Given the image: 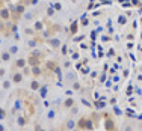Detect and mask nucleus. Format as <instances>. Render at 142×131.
<instances>
[{"label":"nucleus","instance_id":"nucleus-1","mask_svg":"<svg viewBox=\"0 0 142 131\" xmlns=\"http://www.w3.org/2000/svg\"><path fill=\"white\" fill-rule=\"evenodd\" d=\"M101 118L104 119V130L106 131H117V124H115V121L109 116V115H101Z\"/></svg>","mask_w":142,"mask_h":131},{"label":"nucleus","instance_id":"nucleus-2","mask_svg":"<svg viewBox=\"0 0 142 131\" xmlns=\"http://www.w3.org/2000/svg\"><path fill=\"white\" fill-rule=\"evenodd\" d=\"M27 65H29L30 68H32V66H38V65H41V59L32 53V54L27 57Z\"/></svg>","mask_w":142,"mask_h":131},{"label":"nucleus","instance_id":"nucleus-3","mask_svg":"<svg viewBox=\"0 0 142 131\" xmlns=\"http://www.w3.org/2000/svg\"><path fill=\"white\" fill-rule=\"evenodd\" d=\"M9 18H11L9 9H8V8H2V9H0V20H2V21H8Z\"/></svg>","mask_w":142,"mask_h":131},{"label":"nucleus","instance_id":"nucleus-4","mask_svg":"<svg viewBox=\"0 0 142 131\" xmlns=\"http://www.w3.org/2000/svg\"><path fill=\"white\" fill-rule=\"evenodd\" d=\"M88 121H89V118H88V116H82L80 119L77 121V128H79V130H86Z\"/></svg>","mask_w":142,"mask_h":131},{"label":"nucleus","instance_id":"nucleus-5","mask_svg":"<svg viewBox=\"0 0 142 131\" xmlns=\"http://www.w3.org/2000/svg\"><path fill=\"white\" fill-rule=\"evenodd\" d=\"M23 81V74L21 72H14L12 74V83L14 84H20Z\"/></svg>","mask_w":142,"mask_h":131},{"label":"nucleus","instance_id":"nucleus-6","mask_svg":"<svg viewBox=\"0 0 142 131\" xmlns=\"http://www.w3.org/2000/svg\"><path fill=\"white\" fill-rule=\"evenodd\" d=\"M42 74V69H41V66L38 65V66H32V71H30V75H33V77H39Z\"/></svg>","mask_w":142,"mask_h":131},{"label":"nucleus","instance_id":"nucleus-7","mask_svg":"<svg viewBox=\"0 0 142 131\" xmlns=\"http://www.w3.org/2000/svg\"><path fill=\"white\" fill-rule=\"evenodd\" d=\"M64 107H65V109L74 107V100H73V98H67V100L64 101Z\"/></svg>","mask_w":142,"mask_h":131},{"label":"nucleus","instance_id":"nucleus-8","mask_svg":"<svg viewBox=\"0 0 142 131\" xmlns=\"http://www.w3.org/2000/svg\"><path fill=\"white\" fill-rule=\"evenodd\" d=\"M26 65H27V60L24 59H18L15 62V68H26Z\"/></svg>","mask_w":142,"mask_h":131},{"label":"nucleus","instance_id":"nucleus-9","mask_svg":"<svg viewBox=\"0 0 142 131\" xmlns=\"http://www.w3.org/2000/svg\"><path fill=\"white\" fill-rule=\"evenodd\" d=\"M0 57H2L3 62H9V60H11V53H9V51H3Z\"/></svg>","mask_w":142,"mask_h":131},{"label":"nucleus","instance_id":"nucleus-10","mask_svg":"<svg viewBox=\"0 0 142 131\" xmlns=\"http://www.w3.org/2000/svg\"><path fill=\"white\" fill-rule=\"evenodd\" d=\"M17 124H18L20 127H24L26 124H27V118H24V116H18V119H17Z\"/></svg>","mask_w":142,"mask_h":131},{"label":"nucleus","instance_id":"nucleus-11","mask_svg":"<svg viewBox=\"0 0 142 131\" xmlns=\"http://www.w3.org/2000/svg\"><path fill=\"white\" fill-rule=\"evenodd\" d=\"M39 87H41V86H39V83H38L36 80H33V81L30 83V89H32V91H38Z\"/></svg>","mask_w":142,"mask_h":131},{"label":"nucleus","instance_id":"nucleus-12","mask_svg":"<svg viewBox=\"0 0 142 131\" xmlns=\"http://www.w3.org/2000/svg\"><path fill=\"white\" fill-rule=\"evenodd\" d=\"M77 27H79V21H74L73 24H71V29L70 30H71V33H73V35L77 33Z\"/></svg>","mask_w":142,"mask_h":131},{"label":"nucleus","instance_id":"nucleus-13","mask_svg":"<svg viewBox=\"0 0 142 131\" xmlns=\"http://www.w3.org/2000/svg\"><path fill=\"white\" fill-rule=\"evenodd\" d=\"M50 44H51L53 47H59V45H60V42H59L58 39H50Z\"/></svg>","mask_w":142,"mask_h":131},{"label":"nucleus","instance_id":"nucleus-14","mask_svg":"<svg viewBox=\"0 0 142 131\" xmlns=\"http://www.w3.org/2000/svg\"><path fill=\"white\" fill-rule=\"evenodd\" d=\"M35 29H36V30H41V29H42V23H41V21H36V23H35Z\"/></svg>","mask_w":142,"mask_h":131},{"label":"nucleus","instance_id":"nucleus-15","mask_svg":"<svg viewBox=\"0 0 142 131\" xmlns=\"http://www.w3.org/2000/svg\"><path fill=\"white\" fill-rule=\"evenodd\" d=\"M3 87H5V89H9V87H11V81L9 80H5L3 81Z\"/></svg>","mask_w":142,"mask_h":131},{"label":"nucleus","instance_id":"nucleus-16","mask_svg":"<svg viewBox=\"0 0 142 131\" xmlns=\"http://www.w3.org/2000/svg\"><path fill=\"white\" fill-rule=\"evenodd\" d=\"M73 127H74V122H73V121H68V122H67V128H68V130H71Z\"/></svg>","mask_w":142,"mask_h":131},{"label":"nucleus","instance_id":"nucleus-17","mask_svg":"<svg viewBox=\"0 0 142 131\" xmlns=\"http://www.w3.org/2000/svg\"><path fill=\"white\" fill-rule=\"evenodd\" d=\"M5 116H6L5 110H3V109H0V119H5Z\"/></svg>","mask_w":142,"mask_h":131},{"label":"nucleus","instance_id":"nucleus-18","mask_svg":"<svg viewBox=\"0 0 142 131\" xmlns=\"http://www.w3.org/2000/svg\"><path fill=\"white\" fill-rule=\"evenodd\" d=\"M55 9H56V11H60V9H62L60 3H55Z\"/></svg>","mask_w":142,"mask_h":131},{"label":"nucleus","instance_id":"nucleus-19","mask_svg":"<svg viewBox=\"0 0 142 131\" xmlns=\"http://www.w3.org/2000/svg\"><path fill=\"white\" fill-rule=\"evenodd\" d=\"M9 53H11V54L17 53V47H11V50H9Z\"/></svg>","mask_w":142,"mask_h":131},{"label":"nucleus","instance_id":"nucleus-20","mask_svg":"<svg viewBox=\"0 0 142 131\" xmlns=\"http://www.w3.org/2000/svg\"><path fill=\"white\" fill-rule=\"evenodd\" d=\"M124 131H133V128L130 125H126V128H124Z\"/></svg>","mask_w":142,"mask_h":131},{"label":"nucleus","instance_id":"nucleus-21","mask_svg":"<svg viewBox=\"0 0 142 131\" xmlns=\"http://www.w3.org/2000/svg\"><path fill=\"white\" fill-rule=\"evenodd\" d=\"M74 89L79 91V89H80V84H79V83H74Z\"/></svg>","mask_w":142,"mask_h":131},{"label":"nucleus","instance_id":"nucleus-22","mask_svg":"<svg viewBox=\"0 0 142 131\" xmlns=\"http://www.w3.org/2000/svg\"><path fill=\"white\" fill-rule=\"evenodd\" d=\"M82 26H88V20H86V18L82 20Z\"/></svg>","mask_w":142,"mask_h":131},{"label":"nucleus","instance_id":"nucleus-23","mask_svg":"<svg viewBox=\"0 0 142 131\" xmlns=\"http://www.w3.org/2000/svg\"><path fill=\"white\" fill-rule=\"evenodd\" d=\"M5 72H6V71H5V69H3V68H2V69H0V77H3V75H5Z\"/></svg>","mask_w":142,"mask_h":131},{"label":"nucleus","instance_id":"nucleus-24","mask_svg":"<svg viewBox=\"0 0 142 131\" xmlns=\"http://www.w3.org/2000/svg\"><path fill=\"white\" fill-rule=\"evenodd\" d=\"M131 3H133V5H139V2H138V0H131Z\"/></svg>","mask_w":142,"mask_h":131},{"label":"nucleus","instance_id":"nucleus-25","mask_svg":"<svg viewBox=\"0 0 142 131\" xmlns=\"http://www.w3.org/2000/svg\"><path fill=\"white\" fill-rule=\"evenodd\" d=\"M0 131H6V130H5V127H3V125H0Z\"/></svg>","mask_w":142,"mask_h":131},{"label":"nucleus","instance_id":"nucleus-26","mask_svg":"<svg viewBox=\"0 0 142 131\" xmlns=\"http://www.w3.org/2000/svg\"><path fill=\"white\" fill-rule=\"evenodd\" d=\"M24 3H32V0H23Z\"/></svg>","mask_w":142,"mask_h":131},{"label":"nucleus","instance_id":"nucleus-27","mask_svg":"<svg viewBox=\"0 0 142 131\" xmlns=\"http://www.w3.org/2000/svg\"><path fill=\"white\" fill-rule=\"evenodd\" d=\"M141 71H142V66H141Z\"/></svg>","mask_w":142,"mask_h":131}]
</instances>
